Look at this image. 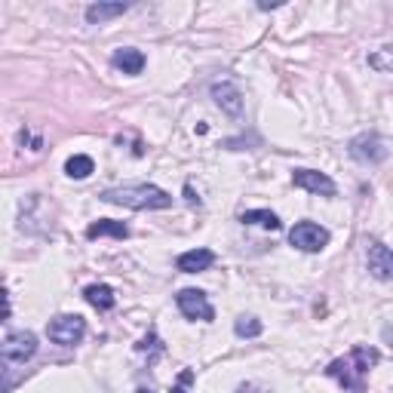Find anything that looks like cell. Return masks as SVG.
Instances as JSON below:
<instances>
[{
  "label": "cell",
  "instance_id": "1",
  "mask_svg": "<svg viewBox=\"0 0 393 393\" xmlns=\"http://www.w3.org/2000/svg\"><path fill=\"white\" fill-rule=\"evenodd\" d=\"M378 359H381V354L375 347H354L347 356L332 359L326 372H329L344 390L363 393L366 390V375H369V369L378 363Z\"/></svg>",
  "mask_w": 393,
  "mask_h": 393
},
{
  "label": "cell",
  "instance_id": "14",
  "mask_svg": "<svg viewBox=\"0 0 393 393\" xmlns=\"http://www.w3.org/2000/svg\"><path fill=\"white\" fill-rule=\"evenodd\" d=\"M129 10V4H93L86 6V22L89 25H105L108 19H117Z\"/></svg>",
  "mask_w": 393,
  "mask_h": 393
},
{
  "label": "cell",
  "instance_id": "21",
  "mask_svg": "<svg viewBox=\"0 0 393 393\" xmlns=\"http://www.w3.org/2000/svg\"><path fill=\"white\" fill-rule=\"evenodd\" d=\"M191 381H194V372L185 369V372L179 375V384L172 387V393H188V384H191Z\"/></svg>",
  "mask_w": 393,
  "mask_h": 393
},
{
  "label": "cell",
  "instance_id": "10",
  "mask_svg": "<svg viewBox=\"0 0 393 393\" xmlns=\"http://www.w3.org/2000/svg\"><path fill=\"white\" fill-rule=\"evenodd\" d=\"M369 273L375 280H393V249L378 240L369 246Z\"/></svg>",
  "mask_w": 393,
  "mask_h": 393
},
{
  "label": "cell",
  "instance_id": "2",
  "mask_svg": "<svg viewBox=\"0 0 393 393\" xmlns=\"http://www.w3.org/2000/svg\"><path fill=\"white\" fill-rule=\"evenodd\" d=\"M105 203L114 206H127V209H169L172 197L157 185H120V188H108L102 191Z\"/></svg>",
  "mask_w": 393,
  "mask_h": 393
},
{
  "label": "cell",
  "instance_id": "3",
  "mask_svg": "<svg viewBox=\"0 0 393 393\" xmlns=\"http://www.w3.org/2000/svg\"><path fill=\"white\" fill-rule=\"evenodd\" d=\"M46 335H49V341H56V344H62V347H74L83 341V335H86V323H83V316H77V314H58L49 320Z\"/></svg>",
  "mask_w": 393,
  "mask_h": 393
},
{
  "label": "cell",
  "instance_id": "6",
  "mask_svg": "<svg viewBox=\"0 0 393 393\" xmlns=\"http://www.w3.org/2000/svg\"><path fill=\"white\" fill-rule=\"evenodd\" d=\"M175 304H179V311L185 314L188 320H203V323L215 320L212 304H209L206 292H200V289H181L179 295H175Z\"/></svg>",
  "mask_w": 393,
  "mask_h": 393
},
{
  "label": "cell",
  "instance_id": "16",
  "mask_svg": "<svg viewBox=\"0 0 393 393\" xmlns=\"http://www.w3.org/2000/svg\"><path fill=\"white\" fill-rule=\"evenodd\" d=\"M65 172L71 175V179H89V175L96 172V163H93V157H86V154H74L68 163H65Z\"/></svg>",
  "mask_w": 393,
  "mask_h": 393
},
{
  "label": "cell",
  "instance_id": "20",
  "mask_svg": "<svg viewBox=\"0 0 393 393\" xmlns=\"http://www.w3.org/2000/svg\"><path fill=\"white\" fill-rule=\"evenodd\" d=\"M136 350H138V354H148V350H150V359H157V356L163 354V344H160V338H157L154 332H150V335H148L145 341H141V344H138Z\"/></svg>",
  "mask_w": 393,
  "mask_h": 393
},
{
  "label": "cell",
  "instance_id": "5",
  "mask_svg": "<svg viewBox=\"0 0 393 393\" xmlns=\"http://www.w3.org/2000/svg\"><path fill=\"white\" fill-rule=\"evenodd\" d=\"M289 243L301 249V252H323V249L329 246V231L314 224V221H298L295 228L289 231Z\"/></svg>",
  "mask_w": 393,
  "mask_h": 393
},
{
  "label": "cell",
  "instance_id": "22",
  "mask_svg": "<svg viewBox=\"0 0 393 393\" xmlns=\"http://www.w3.org/2000/svg\"><path fill=\"white\" fill-rule=\"evenodd\" d=\"M136 393H154V390H150V387H141V390H136Z\"/></svg>",
  "mask_w": 393,
  "mask_h": 393
},
{
  "label": "cell",
  "instance_id": "19",
  "mask_svg": "<svg viewBox=\"0 0 393 393\" xmlns=\"http://www.w3.org/2000/svg\"><path fill=\"white\" fill-rule=\"evenodd\" d=\"M369 65H372L375 71H387V74H393V46L375 49V53L369 56Z\"/></svg>",
  "mask_w": 393,
  "mask_h": 393
},
{
  "label": "cell",
  "instance_id": "17",
  "mask_svg": "<svg viewBox=\"0 0 393 393\" xmlns=\"http://www.w3.org/2000/svg\"><path fill=\"white\" fill-rule=\"evenodd\" d=\"M243 224H262L267 231H280V219L271 209H249V212H243Z\"/></svg>",
  "mask_w": 393,
  "mask_h": 393
},
{
  "label": "cell",
  "instance_id": "18",
  "mask_svg": "<svg viewBox=\"0 0 393 393\" xmlns=\"http://www.w3.org/2000/svg\"><path fill=\"white\" fill-rule=\"evenodd\" d=\"M233 332H237L240 338H258L264 332L262 320H255V316H240L237 323H233Z\"/></svg>",
  "mask_w": 393,
  "mask_h": 393
},
{
  "label": "cell",
  "instance_id": "11",
  "mask_svg": "<svg viewBox=\"0 0 393 393\" xmlns=\"http://www.w3.org/2000/svg\"><path fill=\"white\" fill-rule=\"evenodd\" d=\"M212 262H215L212 249H191V252L179 255L175 267H179L181 273H200V271H206V267H212Z\"/></svg>",
  "mask_w": 393,
  "mask_h": 393
},
{
  "label": "cell",
  "instance_id": "15",
  "mask_svg": "<svg viewBox=\"0 0 393 393\" xmlns=\"http://www.w3.org/2000/svg\"><path fill=\"white\" fill-rule=\"evenodd\" d=\"M83 298L89 301V304L96 307V311H111V307L117 304V295L111 286H105V283H96V286H86V292H83Z\"/></svg>",
  "mask_w": 393,
  "mask_h": 393
},
{
  "label": "cell",
  "instance_id": "9",
  "mask_svg": "<svg viewBox=\"0 0 393 393\" xmlns=\"http://www.w3.org/2000/svg\"><path fill=\"white\" fill-rule=\"evenodd\" d=\"M292 185L311 191V194H320V197H335V191H338L329 175L316 172V169H295L292 172Z\"/></svg>",
  "mask_w": 393,
  "mask_h": 393
},
{
  "label": "cell",
  "instance_id": "7",
  "mask_svg": "<svg viewBox=\"0 0 393 393\" xmlns=\"http://www.w3.org/2000/svg\"><path fill=\"white\" fill-rule=\"evenodd\" d=\"M350 157L359 163H381V160H387V145L375 132H363V136H356L350 141Z\"/></svg>",
  "mask_w": 393,
  "mask_h": 393
},
{
  "label": "cell",
  "instance_id": "4",
  "mask_svg": "<svg viewBox=\"0 0 393 393\" xmlns=\"http://www.w3.org/2000/svg\"><path fill=\"white\" fill-rule=\"evenodd\" d=\"M34 354H37L34 332H10L0 344V356H4L6 366H25Z\"/></svg>",
  "mask_w": 393,
  "mask_h": 393
},
{
  "label": "cell",
  "instance_id": "8",
  "mask_svg": "<svg viewBox=\"0 0 393 393\" xmlns=\"http://www.w3.org/2000/svg\"><path fill=\"white\" fill-rule=\"evenodd\" d=\"M212 98H215V105H219L224 114L233 117V120H240L243 111H246L243 93H240V86L237 83H231V80H215L212 83Z\"/></svg>",
  "mask_w": 393,
  "mask_h": 393
},
{
  "label": "cell",
  "instance_id": "12",
  "mask_svg": "<svg viewBox=\"0 0 393 393\" xmlns=\"http://www.w3.org/2000/svg\"><path fill=\"white\" fill-rule=\"evenodd\" d=\"M114 65L123 74H141V68H145V53H141V49H132V46H123L114 53Z\"/></svg>",
  "mask_w": 393,
  "mask_h": 393
},
{
  "label": "cell",
  "instance_id": "13",
  "mask_svg": "<svg viewBox=\"0 0 393 393\" xmlns=\"http://www.w3.org/2000/svg\"><path fill=\"white\" fill-rule=\"evenodd\" d=\"M86 237L96 240V237H117V240H127L129 237V228L123 221H111V219H98L96 224L86 228Z\"/></svg>",
  "mask_w": 393,
  "mask_h": 393
}]
</instances>
